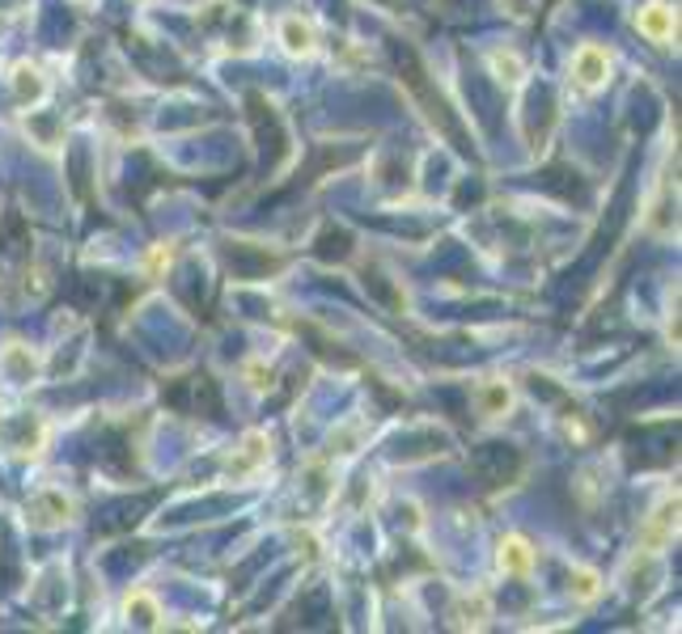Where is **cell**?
<instances>
[{
    "instance_id": "obj_15",
    "label": "cell",
    "mask_w": 682,
    "mask_h": 634,
    "mask_svg": "<svg viewBox=\"0 0 682 634\" xmlns=\"http://www.w3.org/2000/svg\"><path fill=\"white\" fill-rule=\"evenodd\" d=\"M170 258H174V250H170V246H153V250H149V258H145V271H149V275H158L162 267H170Z\"/></svg>"
},
{
    "instance_id": "obj_8",
    "label": "cell",
    "mask_w": 682,
    "mask_h": 634,
    "mask_svg": "<svg viewBox=\"0 0 682 634\" xmlns=\"http://www.w3.org/2000/svg\"><path fill=\"white\" fill-rule=\"evenodd\" d=\"M475 402H479L484 419H505L513 411V389H509V380H487V385H479Z\"/></svg>"
},
{
    "instance_id": "obj_12",
    "label": "cell",
    "mask_w": 682,
    "mask_h": 634,
    "mask_svg": "<svg viewBox=\"0 0 682 634\" xmlns=\"http://www.w3.org/2000/svg\"><path fill=\"white\" fill-rule=\"evenodd\" d=\"M13 85H18L22 97H43V90H47V81L38 77L34 63H18V68H13Z\"/></svg>"
},
{
    "instance_id": "obj_2",
    "label": "cell",
    "mask_w": 682,
    "mask_h": 634,
    "mask_svg": "<svg viewBox=\"0 0 682 634\" xmlns=\"http://www.w3.org/2000/svg\"><path fill=\"white\" fill-rule=\"evenodd\" d=\"M606 77H611V51L598 47V43L577 47V56H573V81H577V90L593 94V90L606 85Z\"/></svg>"
},
{
    "instance_id": "obj_3",
    "label": "cell",
    "mask_w": 682,
    "mask_h": 634,
    "mask_svg": "<svg viewBox=\"0 0 682 634\" xmlns=\"http://www.w3.org/2000/svg\"><path fill=\"white\" fill-rule=\"evenodd\" d=\"M267 461H271V441H267L263 432H246L242 444L229 453L226 474L229 478H251V474H259Z\"/></svg>"
},
{
    "instance_id": "obj_14",
    "label": "cell",
    "mask_w": 682,
    "mask_h": 634,
    "mask_svg": "<svg viewBox=\"0 0 682 634\" xmlns=\"http://www.w3.org/2000/svg\"><path fill=\"white\" fill-rule=\"evenodd\" d=\"M124 609H128V613H136L145 626H162V622H158V618H162V609H158V601H153L149 592H131L128 601H124Z\"/></svg>"
},
{
    "instance_id": "obj_10",
    "label": "cell",
    "mask_w": 682,
    "mask_h": 634,
    "mask_svg": "<svg viewBox=\"0 0 682 634\" xmlns=\"http://www.w3.org/2000/svg\"><path fill=\"white\" fill-rule=\"evenodd\" d=\"M487 63H492V72H496L505 85H521V81H525V63H521L518 51H492Z\"/></svg>"
},
{
    "instance_id": "obj_11",
    "label": "cell",
    "mask_w": 682,
    "mask_h": 634,
    "mask_svg": "<svg viewBox=\"0 0 682 634\" xmlns=\"http://www.w3.org/2000/svg\"><path fill=\"white\" fill-rule=\"evenodd\" d=\"M598 592H602V575L593 567H573V601L593 604Z\"/></svg>"
},
{
    "instance_id": "obj_7",
    "label": "cell",
    "mask_w": 682,
    "mask_h": 634,
    "mask_svg": "<svg viewBox=\"0 0 682 634\" xmlns=\"http://www.w3.org/2000/svg\"><path fill=\"white\" fill-rule=\"evenodd\" d=\"M496 567L505 571V575H530L534 571V545L521 538V533H509V538L500 541V550H496Z\"/></svg>"
},
{
    "instance_id": "obj_1",
    "label": "cell",
    "mask_w": 682,
    "mask_h": 634,
    "mask_svg": "<svg viewBox=\"0 0 682 634\" xmlns=\"http://www.w3.org/2000/svg\"><path fill=\"white\" fill-rule=\"evenodd\" d=\"M674 529H679V495H666L661 504L652 507L645 529H640V550L645 554H661L670 545V538H674Z\"/></svg>"
},
{
    "instance_id": "obj_5",
    "label": "cell",
    "mask_w": 682,
    "mask_h": 634,
    "mask_svg": "<svg viewBox=\"0 0 682 634\" xmlns=\"http://www.w3.org/2000/svg\"><path fill=\"white\" fill-rule=\"evenodd\" d=\"M31 516L38 529H60L77 516V504L68 500L65 491H38L31 500Z\"/></svg>"
},
{
    "instance_id": "obj_6",
    "label": "cell",
    "mask_w": 682,
    "mask_h": 634,
    "mask_svg": "<svg viewBox=\"0 0 682 634\" xmlns=\"http://www.w3.org/2000/svg\"><path fill=\"white\" fill-rule=\"evenodd\" d=\"M280 43H285L289 56L310 60V56L319 51V31H314L310 17H285V22H280Z\"/></svg>"
},
{
    "instance_id": "obj_16",
    "label": "cell",
    "mask_w": 682,
    "mask_h": 634,
    "mask_svg": "<svg viewBox=\"0 0 682 634\" xmlns=\"http://www.w3.org/2000/svg\"><path fill=\"white\" fill-rule=\"evenodd\" d=\"M246 377H251V389H267V385H271V373H263L259 364H246Z\"/></svg>"
},
{
    "instance_id": "obj_17",
    "label": "cell",
    "mask_w": 682,
    "mask_h": 634,
    "mask_svg": "<svg viewBox=\"0 0 682 634\" xmlns=\"http://www.w3.org/2000/svg\"><path fill=\"white\" fill-rule=\"evenodd\" d=\"M500 4H505L513 17H530V13H534V0H500Z\"/></svg>"
},
{
    "instance_id": "obj_4",
    "label": "cell",
    "mask_w": 682,
    "mask_h": 634,
    "mask_svg": "<svg viewBox=\"0 0 682 634\" xmlns=\"http://www.w3.org/2000/svg\"><path fill=\"white\" fill-rule=\"evenodd\" d=\"M636 31L652 38L657 47H670V38L679 34V17H674V9L666 4V0H649L640 13H636Z\"/></svg>"
},
{
    "instance_id": "obj_9",
    "label": "cell",
    "mask_w": 682,
    "mask_h": 634,
    "mask_svg": "<svg viewBox=\"0 0 682 634\" xmlns=\"http://www.w3.org/2000/svg\"><path fill=\"white\" fill-rule=\"evenodd\" d=\"M450 618H454L458 631H484L487 618H492V604H487L484 592H475V597H462Z\"/></svg>"
},
{
    "instance_id": "obj_13",
    "label": "cell",
    "mask_w": 682,
    "mask_h": 634,
    "mask_svg": "<svg viewBox=\"0 0 682 634\" xmlns=\"http://www.w3.org/2000/svg\"><path fill=\"white\" fill-rule=\"evenodd\" d=\"M4 368H9V373H13L18 380H31L34 373H38V360H34V355H26V351H22V343H13V348L4 351Z\"/></svg>"
}]
</instances>
